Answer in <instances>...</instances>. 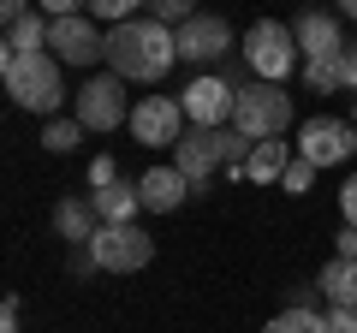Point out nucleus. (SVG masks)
<instances>
[{"mask_svg":"<svg viewBox=\"0 0 357 333\" xmlns=\"http://www.w3.org/2000/svg\"><path fill=\"white\" fill-rule=\"evenodd\" d=\"M262 333H328V316L321 309H280Z\"/></svg>","mask_w":357,"mask_h":333,"instance_id":"20","label":"nucleus"},{"mask_svg":"<svg viewBox=\"0 0 357 333\" xmlns=\"http://www.w3.org/2000/svg\"><path fill=\"white\" fill-rule=\"evenodd\" d=\"M304 84H310V90H321V95L345 90V84H340V60H333V65H304Z\"/></svg>","mask_w":357,"mask_h":333,"instance_id":"23","label":"nucleus"},{"mask_svg":"<svg viewBox=\"0 0 357 333\" xmlns=\"http://www.w3.org/2000/svg\"><path fill=\"white\" fill-rule=\"evenodd\" d=\"M0 333H18V297H6V304H0Z\"/></svg>","mask_w":357,"mask_h":333,"instance_id":"28","label":"nucleus"},{"mask_svg":"<svg viewBox=\"0 0 357 333\" xmlns=\"http://www.w3.org/2000/svg\"><path fill=\"white\" fill-rule=\"evenodd\" d=\"M340 215H345V226H357V173L345 179V191H340Z\"/></svg>","mask_w":357,"mask_h":333,"instance_id":"26","label":"nucleus"},{"mask_svg":"<svg viewBox=\"0 0 357 333\" xmlns=\"http://www.w3.org/2000/svg\"><path fill=\"white\" fill-rule=\"evenodd\" d=\"M178 173L191 185H203L215 166H227V131H203V125H191L185 137H178Z\"/></svg>","mask_w":357,"mask_h":333,"instance_id":"12","label":"nucleus"},{"mask_svg":"<svg viewBox=\"0 0 357 333\" xmlns=\"http://www.w3.org/2000/svg\"><path fill=\"white\" fill-rule=\"evenodd\" d=\"M345 18H357V0H345Z\"/></svg>","mask_w":357,"mask_h":333,"instance_id":"30","label":"nucleus"},{"mask_svg":"<svg viewBox=\"0 0 357 333\" xmlns=\"http://www.w3.org/2000/svg\"><path fill=\"white\" fill-rule=\"evenodd\" d=\"M54 232H60L66 244H84L89 250V238L102 232V215H96V203H84V196H60V203H54Z\"/></svg>","mask_w":357,"mask_h":333,"instance_id":"15","label":"nucleus"},{"mask_svg":"<svg viewBox=\"0 0 357 333\" xmlns=\"http://www.w3.org/2000/svg\"><path fill=\"white\" fill-rule=\"evenodd\" d=\"M292 36H298L304 65H333L345 54V30H340V18H333V13H304L292 24Z\"/></svg>","mask_w":357,"mask_h":333,"instance_id":"11","label":"nucleus"},{"mask_svg":"<svg viewBox=\"0 0 357 333\" xmlns=\"http://www.w3.org/2000/svg\"><path fill=\"white\" fill-rule=\"evenodd\" d=\"M48 30H54L48 13H24L13 30H6V48L0 54H48Z\"/></svg>","mask_w":357,"mask_h":333,"instance_id":"19","label":"nucleus"},{"mask_svg":"<svg viewBox=\"0 0 357 333\" xmlns=\"http://www.w3.org/2000/svg\"><path fill=\"white\" fill-rule=\"evenodd\" d=\"M310 185H316V166H310V161H292V166H286V179H280V191H286V196H304Z\"/></svg>","mask_w":357,"mask_h":333,"instance_id":"22","label":"nucleus"},{"mask_svg":"<svg viewBox=\"0 0 357 333\" xmlns=\"http://www.w3.org/2000/svg\"><path fill=\"white\" fill-rule=\"evenodd\" d=\"M357 155V125L351 119H304L298 125V161H310L321 173V166H340Z\"/></svg>","mask_w":357,"mask_h":333,"instance_id":"6","label":"nucleus"},{"mask_svg":"<svg viewBox=\"0 0 357 333\" xmlns=\"http://www.w3.org/2000/svg\"><path fill=\"white\" fill-rule=\"evenodd\" d=\"M137 196H143L149 215H173V208L191 196V179H185L178 166H149V173L137 179Z\"/></svg>","mask_w":357,"mask_h":333,"instance_id":"14","label":"nucleus"},{"mask_svg":"<svg viewBox=\"0 0 357 333\" xmlns=\"http://www.w3.org/2000/svg\"><path fill=\"white\" fill-rule=\"evenodd\" d=\"M292 161H298V155L286 149L280 137H274V143H256L250 166H244V179H256V185H280V179H286V166H292Z\"/></svg>","mask_w":357,"mask_h":333,"instance_id":"18","label":"nucleus"},{"mask_svg":"<svg viewBox=\"0 0 357 333\" xmlns=\"http://www.w3.org/2000/svg\"><path fill=\"white\" fill-rule=\"evenodd\" d=\"M89 185H96V191L119 185V166H114V155H102V161H89Z\"/></svg>","mask_w":357,"mask_h":333,"instance_id":"24","label":"nucleus"},{"mask_svg":"<svg viewBox=\"0 0 357 333\" xmlns=\"http://www.w3.org/2000/svg\"><path fill=\"white\" fill-rule=\"evenodd\" d=\"M178 102H185V119H191V125L220 131V125L232 119V102H238V90H232L227 77L203 72V77H191V84H185V95H178Z\"/></svg>","mask_w":357,"mask_h":333,"instance_id":"10","label":"nucleus"},{"mask_svg":"<svg viewBox=\"0 0 357 333\" xmlns=\"http://www.w3.org/2000/svg\"><path fill=\"white\" fill-rule=\"evenodd\" d=\"M89 256H96V268L107 274H137L155 262V238L143 226H102L96 238H89Z\"/></svg>","mask_w":357,"mask_h":333,"instance_id":"5","label":"nucleus"},{"mask_svg":"<svg viewBox=\"0 0 357 333\" xmlns=\"http://www.w3.org/2000/svg\"><path fill=\"white\" fill-rule=\"evenodd\" d=\"M178 60V30L155 24V18H131V24L107 30V65L119 84H155L167 65Z\"/></svg>","mask_w":357,"mask_h":333,"instance_id":"1","label":"nucleus"},{"mask_svg":"<svg viewBox=\"0 0 357 333\" xmlns=\"http://www.w3.org/2000/svg\"><path fill=\"white\" fill-rule=\"evenodd\" d=\"M77 143H84V125H77V119H48V131H42V149H54V155H72Z\"/></svg>","mask_w":357,"mask_h":333,"instance_id":"21","label":"nucleus"},{"mask_svg":"<svg viewBox=\"0 0 357 333\" xmlns=\"http://www.w3.org/2000/svg\"><path fill=\"white\" fill-rule=\"evenodd\" d=\"M72 119H77L84 131H119V125H126V84H119L114 72L84 77V90H77Z\"/></svg>","mask_w":357,"mask_h":333,"instance_id":"7","label":"nucleus"},{"mask_svg":"<svg viewBox=\"0 0 357 333\" xmlns=\"http://www.w3.org/2000/svg\"><path fill=\"white\" fill-rule=\"evenodd\" d=\"M185 131H191V119H185V102H173V95H143L131 107V137L149 143V149H167V143L178 149Z\"/></svg>","mask_w":357,"mask_h":333,"instance_id":"8","label":"nucleus"},{"mask_svg":"<svg viewBox=\"0 0 357 333\" xmlns=\"http://www.w3.org/2000/svg\"><path fill=\"white\" fill-rule=\"evenodd\" d=\"M292 125V95L280 84H244L232 102V131H244L250 143H274Z\"/></svg>","mask_w":357,"mask_h":333,"instance_id":"4","label":"nucleus"},{"mask_svg":"<svg viewBox=\"0 0 357 333\" xmlns=\"http://www.w3.org/2000/svg\"><path fill=\"white\" fill-rule=\"evenodd\" d=\"M227 48H232V24H227V18H208V13H197L191 24L178 30V60H191V65L220 60Z\"/></svg>","mask_w":357,"mask_h":333,"instance_id":"13","label":"nucleus"},{"mask_svg":"<svg viewBox=\"0 0 357 333\" xmlns=\"http://www.w3.org/2000/svg\"><path fill=\"white\" fill-rule=\"evenodd\" d=\"M238 48H244V65L256 72V84H286L298 72V36L280 18H256Z\"/></svg>","mask_w":357,"mask_h":333,"instance_id":"3","label":"nucleus"},{"mask_svg":"<svg viewBox=\"0 0 357 333\" xmlns=\"http://www.w3.org/2000/svg\"><path fill=\"white\" fill-rule=\"evenodd\" d=\"M321 297H328V309H351L357 304V262H345V256H333L328 268H321Z\"/></svg>","mask_w":357,"mask_h":333,"instance_id":"17","label":"nucleus"},{"mask_svg":"<svg viewBox=\"0 0 357 333\" xmlns=\"http://www.w3.org/2000/svg\"><path fill=\"white\" fill-rule=\"evenodd\" d=\"M0 84L18 107L30 114H54L66 102V84H60V60L54 54H0Z\"/></svg>","mask_w":357,"mask_h":333,"instance_id":"2","label":"nucleus"},{"mask_svg":"<svg viewBox=\"0 0 357 333\" xmlns=\"http://www.w3.org/2000/svg\"><path fill=\"white\" fill-rule=\"evenodd\" d=\"M328 333H357V304L351 309H328Z\"/></svg>","mask_w":357,"mask_h":333,"instance_id":"27","label":"nucleus"},{"mask_svg":"<svg viewBox=\"0 0 357 333\" xmlns=\"http://www.w3.org/2000/svg\"><path fill=\"white\" fill-rule=\"evenodd\" d=\"M89 203H96V215H102V226H131V215L143 208L137 185H107V191H89Z\"/></svg>","mask_w":357,"mask_h":333,"instance_id":"16","label":"nucleus"},{"mask_svg":"<svg viewBox=\"0 0 357 333\" xmlns=\"http://www.w3.org/2000/svg\"><path fill=\"white\" fill-rule=\"evenodd\" d=\"M351 125H357V107H351Z\"/></svg>","mask_w":357,"mask_h":333,"instance_id":"31","label":"nucleus"},{"mask_svg":"<svg viewBox=\"0 0 357 333\" xmlns=\"http://www.w3.org/2000/svg\"><path fill=\"white\" fill-rule=\"evenodd\" d=\"M340 84L357 90V42H345V54H340Z\"/></svg>","mask_w":357,"mask_h":333,"instance_id":"25","label":"nucleus"},{"mask_svg":"<svg viewBox=\"0 0 357 333\" xmlns=\"http://www.w3.org/2000/svg\"><path fill=\"white\" fill-rule=\"evenodd\" d=\"M340 256H345V262H357V226H345V232H340Z\"/></svg>","mask_w":357,"mask_h":333,"instance_id":"29","label":"nucleus"},{"mask_svg":"<svg viewBox=\"0 0 357 333\" xmlns=\"http://www.w3.org/2000/svg\"><path fill=\"white\" fill-rule=\"evenodd\" d=\"M48 48H54L60 65H96V60H107V30L96 24V18L72 13V18H54Z\"/></svg>","mask_w":357,"mask_h":333,"instance_id":"9","label":"nucleus"}]
</instances>
